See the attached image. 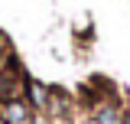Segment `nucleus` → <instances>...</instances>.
I'll return each instance as SVG.
<instances>
[{
  "label": "nucleus",
  "mask_w": 130,
  "mask_h": 124,
  "mask_svg": "<svg viewBox=\"0 0 130 124\" xmlns=\"http://www.w3.org/2000/svg\"><path fill=\"white\" fill-rule=\"evenodd\" d=\"M3 124H32V114L23 101H3V111H0Z\"/></svg>",
  "instance_id": "f257e3e1"
},
{
  "label": "nucleus",
  "mask_w": 130,
  "mask_h": 124,
  "mask_svg": "<svg viewBox=\"0 0 130 124\" xmlns=\"http://www.w3.org/2000/svg\"><path fill=\"white\" fill-rule=\"evenodd\" d=\"M98 124H124V118H117V108H101L98 111Z\"/></svg>",
  "instance_id": "f03ea898"
},
{
  "label": "nucleus",
  "mask_w": 130,
  "mask_h": 124,
  "mask_svg": "<svg viewBox=\"0 0 130 124\" xmlns=\"http://www.w3.org/2000/svg\"><path fill=\"white\" fill-rule=\"evenodd\" d=\"M29 95H32V105H36V108H42V105H46V92H42V85H36V82H32V85H29Z\"/></svg>",
  "instance_id": "7ed1b4c3"
},
{
  "label": "nucleus",
  "mask_w": 130,
  "mask_h": 124,
  "mask_svg": "<svg viewBox=\"0 0 130 124\" xmlns=\"http://www.w3.org/2000/svg\"><path fill=\"white\" fill-rule=\"evenodd\" d=\"M32 124H46V118H32Z\"/></svg>",
  "instance_id": "20e7f679"
},
{
  "label": "nucleus",
  "mask_w": 130,
  "mask_h": 124,
  "mask_svg": "<svg viewBox=\"0 0 130 124\" xmlns=\"http://www.w3.org/2000/svg\"><path fill=\"white\" fill-rule=\"evenodd\" d=\"M124 124H130V114H127V118H124Z\"/></svg>",
  "instance_id": "39448f33"
},
{
  "label": "nucleus",
  "mask_w": 130,
  "mask_h": 124,
  "mask_svg": "<svg viewBox=\"0 0 130 124\" xmlns=\"http://www.w3.org/2000/svg\"><path fill=\"white\" fill-rule=\"evenodd\" d=\"M0 124H3V121H0Z\"/></svg>",
  "instance_id": "423d86ee"
}]
</instances>
